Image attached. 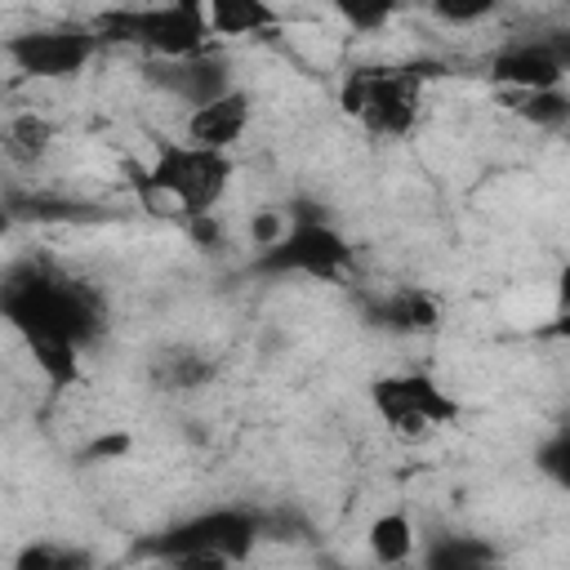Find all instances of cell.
I'll use <instances>...</instances> for the list:
<instances>
[{"mask_svg": "<svg viewBox=\"0 0 570 570\" xmlns=\"http://www.w3.org/2000/svg\"><path fill=\"white\" fill-rule=\"evenodd\" d=\"M0 321L27 338H71L76 347L98 343L102 298L49 258H13L0 272Z\"/></svg>", "mask_w": 570, "mask_h": 570, "instance_id": "obj_1", "label": "cell"}, {"mask_svg": "<svg viewBox=\"0 0 570 570\" xmlns=\"http://www.w3.org/2000/svg\"><path fill=\"white\" fill-rule=\"evenodd\" d=\"M445 76L441 62H356L338 85L343 116L361 120L379 138H405L423 111V85Z\"/></svg>", "mask_w": 570, "mask_h": 570, "instance_id": "obj_2", "label": "cell"}, {"mask_svg": "<svg viewBox=\"0 0 570 570\" xmlns=\"http://www.w3.org/2000/svg\"><path fill=\"white\" fill-rule=\"evenodd\" d=\"M285 227L276 240L254 249L249 272L258 276H312V281H343L352 267V240L330 223L325 205L294 196L285 209Z\"/></svg>", "mask_w": 570, "mask_h": 570, "instance_id": "obj_3", "label": "cell"}, {"mask_svg": "<svg viewBox=\"0 0 570 570\" xmlns=\"http://www.w3.org/2000/svg\"><path fill=\"white\" fill-rule=\"evenodd\" d=\"M263 539V512L249 508H214L196 512L169 530H160L138 552L165 566H240Z\"/></svg>", "mask_w": 570, "mask_h": 570, "instance_id": "obj_4", "label": "cell"}, {"mask_svg": "<svg viewBox=\"0 0 570 570\" xmlns=\"http://www.w3.org/2000/svg\"><path fill=\"white\" fill-rule=\"evenodd\" d=\"M102 45H134L151 58H191L214 45L200 0H160V4H120L89 22Z\"/></svg>", "mask_w": 570, "mask_h": 570, "instance_id": "obj_5", "label": "cell"}, {"mask_svg": "<svg viewBox=\"0 0 570 570\" xmlns=\"http://www.w3.org/2000/svg\"><path fill=\"white\" fill-rule=\"evenodd\" d=\"M236 160L227 151L214 147H196V142H174V138H156V156L142 169L138 187L169 196L183 218L187 214H214L232 187Z\"/></svg>", "mask_w": 570, "mask_h": 570, "instance_id": "obj_6", "label": "cell"}, {"mask_svg": "<svg viewBox=\"0 0 570 570\" xmlns=\"http://www.w3.org/2000/svg\"><path fill=\"white\" fill-rule=\"evenodd\" d=\"M98 49L102 40L89 22H45V27H22L0 40V53L27 80H76L94 62Z\"/></svg>", "mask_w": 570, "mask_h": 570, "instance_id": "obj_7", "label": "cell"}, {"mask_svg": "<svg viewBox=\"0 0 570 570\" xmlns=\"http://www.w3.org/2000/svg\"><path fill=\"white\" fill-rule=\"evenodd\" d=\"M370 405L405 441H423V436L450 428L463 414V405L432 374H419V370H401V374L374 379L370 383Z\"/></svg>", "mask_w": 570, "mask_h": 570, "instance_id": "obj_8", "label": "cell"}, {"mask_svg": "<svg viewBox=\"0 0 570 570\" xmlns=\"http://www.w3.org/2000/svg\"><path fill=\"white\" fill-rule=\"evenodd\" d=\"M566 71H570V49L566 40H548V36L512 40L485 67V76L499 89H557L566 85Z\"/></svg>", "mask_w": 570, "mask_h": 570, "instance_id": "obj_9", "label": "cell"}, {"mask_svg": "<svg viewBox=\"0 0 570 570\" xmlns=\"http://www.w3.org/2000/svg\"><path fill=\"white\" fill-rule=\"evenodd\" d=\"M147 80L156 89L174 94L187 107H200V102H209V98H218V94H227L236 85L232 80V62L209 53V49H200L191 58H151L147 62Z\"/></svg>", "mask_w": 570, "mask_h": 570, "instance_id": "obj_10", "label": "cell"}, {"mask_svg": "<svg viewBox=\"0 0 570 570\" xmlns=\"http://www.w3.org/2000/svg\"><path fill=\"white\" fill-rule=\"evenodd\" d=\"M249 116H254V102L240 85H232L227 94L200 102L187 111V142L196 147H214V151H232L245 129H249Z\"/></svg>", "mask_w": 570, "mask_h": 570, "instance_id": "obj_11", "label": "cell"}, {"mask_svg": "<svg viewBox=\"0 0 570 570\" xmlns=\"http://www.w3.org/2000/svg\"><path fill=\"white\" fill-rule=\"evenodd\" d=\"M365 321L387 334H432L441 325V298L423 285H396L365 303Z\"/></svg>", "mask_w": 570, "mask_h": 570, "instance_id": "obj_12", "label": "cell"}, {"mask_svg": "<svg viewBox=\"0 0 570 570\" xmlns=\"http://www.w3.org/2000/svg\"><path fill=\"white\" fill-rule=\"evenodd\" d=\"M13 223H98L107 218L102 205L80 200V196H58V191H9L0 200Z\"/></svg>", "mask_w": 570, "mask_h": 570, "instance_id": "obj_13", "label": "cell"}, {"mask_svg": "<svg viewBox=\"0 0 570 570\" xmlns=\"http://www.w3.org/2000/svg\"><path fill=\"white\" fill-rule=\"evenodd\" d=\"M209 36L218 40H236V36H267L281 27V13L272 9V0H200Z\"/></svg>", "mask_w": 570, "mask_h": 570, "instance_id": "obj_14", "label": "cell"}, {"mask_svg": "<svg viewBox=\"0 0 570 570\" xmlns=\"http://www.w3.org/2000/svg\"><path fill=\"white\" fill-rule=\"evenodd\" d=\"M53 120L40 116V111H18L0 125V156L13 160V165H40L49 151H53Z\"/></svg>", "mask_w": 570, "mask_h": 570, "instance_id": "obj_15", "label": "cell"}, {"mask_svg": "<svg viewBox=\"0 0 570 570\" xmlns=\"http://www.w3.org/2000/svg\"><path fill=\"white\" fill-rule=\"evenodd\" d=\"M365 543H370V557L379 566H405L414 557V548H419V534H414V521L401 508H392V512H379L370 521Z\"/></svg>", "mask_w": 570, "mask_h": 570, "instance_id": "obj_16", "label": "cell"}, {"mask_svg": "<svg viewBox=\"0 0 570 570\" xmlns=\"http://www.w3.org/2000/svg\"><path fill=\"white\" fill-rule=\"evenodd\" d=\"M499 98H503V107L512 116L530 120L534 129H561L570 120V94H566V85H557V89H503Z\"/></svg>", "mask_w": 570, "mask_h": 570, "instance_id": "obj_17", "label": "cell"}, {"mask_svg": "<svg viewBox=\"0 0 570 570\" xmlns=\"http://www.w3.org/2000/svg\"><path fill=\"white\" fill-rule=\"evenodd\" d=\"M80 352H85V347H76L71 338H27V356H31V365L45 374V383H49L53 392L80 383Z\"/></svg>", "mask_w": 570, "mask_h": 570, "instance_id": "obj_18", "label": "cell"}, {"mask_svg": "<svg viewBox=\"0 0 570 570\" xmlns=\"http://www.w3.org/2000/svg\"><path fill=\"white\" fill-rule=\"evenodd\" d=\"M499 552L490 543H481L476 534H436L423 552V561L432 570H476V566H490Z\"/></svg>", "mask_w": 570, "mask_h": 570, "instance_id": "obj_19", "label": "cell"}, {"mask_svg": "<svg viewBox=\"0 0 570 570\" xmlns=\"http://www.w3.org/2000/svg\"><path fill=\"white\" fill-rule=\"evenodd\" d=\"M338 18H343V27H352V31H383L396 13H401V0H325Z\"/></svg>", "mask_w": 570, "mask_h": 570, "instance_id": "obj_20", "label": "cell"}, {"mask_svg": "<svg viewBox=\"0 0 570 570\" xmlns=\"http://www.w3.org/2000/svg\"><path fill=\"white\" fill-rule=\"evenodd\" d=\"M18 570H71V566H89V552L67 548V543H31L13 557Z\"/></svg>", "mask_w": 570, "mask_h": 570, "instance_id": "obj_21", "label": "cell"}, {"mask_svg": "<svg viewBox=\"0 0 570 570\" xmlns=\"http://www.w3.org/2000/svg\"><path fill=\"white\" fill-rule=\"evenodd\" d=\"M214 374V365L200 352H165L160 356V379L169 387H200Z\"/></svg>", "mask_w": 570, "mask_h": 570, "instance_id": "obj_22", "label": "cell"}, {"mask_svg": "<svg viewBox=\"0 0 570 570\" xmlns=\"http://www.w3.org/2000/svg\"><path fill=\"white\" fill-rule=\"evenodd\" d=\"M423 9L445 27H476L499 9V0H423Z\"/></svg>", "mask_w": 570, "mask_h": 570, "instance_id": "obj_23", "label": "cell"}, {"mask_svg": "<svg viewBox=\"0 0 570 570\" xmlns=\"http://www.w3.org/2000/svg\"><path fill=\"white\" fill-rule=\"evenodd\" d=\"M539 468H543L557 485H566V481H570V436H566V432H557V436L539 450Z\"/></svg>", "mask_w": 570, "mask_h": 570, "instance_id": "obj_24", "label": "cell"}, {"mask_svg": "<svg viewBox=\"0 0 570 570\" xmlns=\"http://www.w3.org/2000/svg\"><path fill=\"white\" fill-rule=\"evenodd\" d=\"M129 450V436L125 432H111V436H94L85 450H80V459L85 463H102V459H120Z\"/></svg>", "mask_w": 570, "mask_h": 570, "instance_id": "obj_25", "label": "cell"}, {"mask_svg": "<svg viewBox=\"0 0 570 570\" xmlns=\"http://www.w3.org/2000/svg\"><path fill=\"white\" fill-rule=\"evenodd\" d=\"M9 232H13V214L0 205V236H9Z\"/></svg>", "mask_w": 570, "mask_h": 570, "instance_id": "obj_26", "label": "cell"}, {"mask_svg": "<svg viewBox=\"0 0 570 570\" xmlns=\"http://www.w3.org/2000/svg\"><path fill=\"white\" fill-rule=\"evenodd\" d=\"M401 9H423V0H401Z\"/></svg>", "mask_w": 570, "mask_h": 570, "instance_id": "obj_27", "label": "cell"}, {"mask_svg": "<svg viewBox=\"0 0 570 570\" xmlns=\"http://www.w3.org/2000/svg\"><path fill=\"white\" fill-rule=\"evenodd\" d=\"M0 94H4V85H0Z\"/></svg>", "mask_w": 570, "mask_h": 570, "instance_id": "obj_28", "label": "cell"}]
</instances>
